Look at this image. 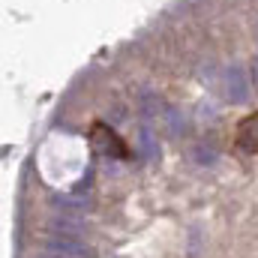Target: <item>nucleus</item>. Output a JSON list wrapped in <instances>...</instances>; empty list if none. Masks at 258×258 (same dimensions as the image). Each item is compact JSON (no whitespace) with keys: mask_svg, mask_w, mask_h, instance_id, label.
<instances>
[{"mask_svg":"<svg viewBox=\"0 0 258 258\" xmlns=\"http://www.w3.org/2000/svg\"><path fill=\"white\" fill-rule=\"evenodd\" d=\"M90 144L99 156H108V159H129V147L123 144V138L105 123H93L90 126Z\"/></svg>","mask_w":258,"mask_h":258,"instance_id":"nucleus-1","label":"nucleus"},{"mask_svg":"<svg viewBox=\"0 0 258 258\" xmlns=\"http://www.w3.org/2000/svg\"><path fill=\"white\" fill-rule=\"evenodd\" d=\"M45 252H57L66 258H93V252L81 243L78 234L72 231H48L45 237Z\"/></svg>","mask_w":258,"mask_h":258,"instance_id":"nucleus-2","label":"nucleus"},{"mask_svg":"<svg viewBox=\"0 0 258 258\" xmlns=\"http://www.w3.org/2000/svg\"><path fill=\"white\" fill-rule=\"evenodd\" d=\"M234 141H237V150H243V153H258V111L240 120Z\"/></svg>","mask_w":258,"mask_h":258,"instance_id":"nucleus-3","label":"nucleus"},{"mask_svg":"<svg viewBox=\"0 0 258 258\" xmlns=\"http://www.w3.org/2000/svg\"><path fill=\"white\" fill-rule=\"evenodd\" d=\"M39 258H66V255H57V252H45V255H39Z\"/></svg>","mask_w":258,"mask_h":258,"instance_id":"nucleus-4","label":"nucleus"}]
</instances>
